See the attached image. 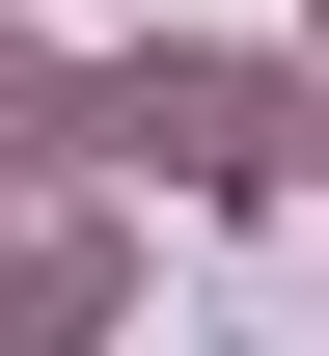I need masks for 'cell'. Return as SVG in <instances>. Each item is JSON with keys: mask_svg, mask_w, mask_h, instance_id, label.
<instances>
[{"mask_svg": "<svg viewBox=\"0 0 329 356\" xmlns=\"http://www.w3.org/2000/svg\"><path fill=\"white\" fill-rule=\"evenodd\" d=\"M138 165H192V192H275V83H247V55H165V83H138Z\"/></svg>", "mask_w": 329, "mask_h": 356, "instance_id": "obj_1", "label": "cell"}]
</instances>
